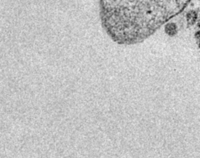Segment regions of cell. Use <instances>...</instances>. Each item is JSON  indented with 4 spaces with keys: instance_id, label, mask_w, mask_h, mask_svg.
Instances as JSON below:
<instances>
[{
    "instance_id": "2",
    "label": "cell",
    "mask_w": 200,
    "mask_h": 158,
    "mask_svg": "<svg viewBox=\"0 0 200 158\" xmlns=\"http://www.w3.org/2000/svg\"><path fill=\"white\" fill-rule=\"evenodd\" d=\"M165 30H166V32L168 33V34L173 35L176 33L177 27L176 25L173 23L168 24L165 26Z\"/></svg>"
},
{
    "instance_id": "3",
    "label": "cell",
    "mask_w": 200,
    "mask_h": 158,
    "mask_svg": "<svg viewBox=\"0 0 200 158\" xmlns=\"http://www.w3.org/2000/svg\"><path fill=\"white\" fill-rule=\"evenodd\" d=\"M187 19L190 24H193L195 23L197 19V14L194 11L189 12L187 14Z\"/></svg>"
},
{
    "instance_id": "1",
    "label": "cell",
    "mask_w": 200,
    "mask_h": 158,
    "mask_svg": "<svg viewBox=\"0 0 200 158\" xmlns=\"http://www.w3.org/2000/svg\"><path fill=\"white\" fill-rule=\"evenodd\" d=\"M190 0H99V17L119 45L143 41L186 7Z\"/></svg>"
}]
</instances>
